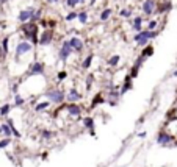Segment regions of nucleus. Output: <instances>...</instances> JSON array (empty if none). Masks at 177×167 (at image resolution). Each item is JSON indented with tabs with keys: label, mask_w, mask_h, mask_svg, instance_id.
I'll return each instance as SVG.
<instances>
[{
	"label": "nucleus",
	"mask_w": 177,
	"mask_h": 167,
	"mask_svg": "<svg viewBox=\"0 0 177 167\" xmlns=\"http://www.w3.org/2000/svg\"><path fill=\"white\" fill-rule=\"evenodd\" d=\"M20 31L24 35V38L30 41L35 47H38V33H39V23L35 22H25L20 25Z\"/></svg>",
	"instance_id": "f257e3e1"
},
{
	"label": "nucleus",
	"mask_w": 177,
	"mask_h": 167,
	"mask_svg": "<svg viewBox=\"0 0 177 167\" xmlns=\"http://www.w3.org/2000/svg\"><path fill=\"white\" fill-rule=\"evenodd\" d=\"M33 49H35V45H33L30 41H27V39L19 41V42H17V45H16L14 59H16V61H19L22 56H25L27 53H33Z\"/></svg>",
	"instance_id": "f03ea898"
},
{
	"label": "nucleus",
	"mask_w": 177,
	"mask_h": 167,
	"mask_svg": "<svg viewBox=\"0 0 177 167\" xmlns=\"http://www.w3.org/2000/svg\"><path fill=\"white\" fill-rule=\"evenodd\" d=\"M157 35H158V33H157V30H155V31H149V30L143 28L141 31H138V33L135 35L133 41L136 42V45L144 47V45H147V44H149V41H152Z\"/></svg>",
	"instance_id": "7ed1b4c3"
},
{
	"label": "nucleus",
	"mask_w": 177,
	"mask_h": 167,
	"mask_svg": "<svg viewBox=\"0 0 177 167\" xmlns=\"http://www.w3.org/2000/svg\"><path fill=\"white\" fill-rule=\"evenodd\" d=\"M45 72V64L42 61H35V63H30L28 66V70H27V77H42Z\"/></svg>",
	"instance_id": "20e7f679"
},
{
	"label": "nucleus",
	"mask_w": 177,
	"mask_h": 167,
	"mask_svg": "<svg viewBox=\"0 0 177 167\" xmlns=\"http://www.w3.org/2000/svg\"><path fill=\"white\" fill-rule=\"evenodd\" d=\"M45 95L49 97V102H50V103H61V102H64V99H66L64 91L60 89V88H55V89L47 91Z\"/></svg>",
	"instance_id": "39448f33"
},
{
	"label": "nucleus",
	"mask_w": 177,
	"mask_h": 167,
	"mask_svg": "<svg viewBox=\"0 0 177 167\" xmlns=\"http://www.w3.org/2000/svg\"><path fill=\"white\" fill-rule=\"evenodd\" d=\"M54 42V30L52 28H44L41 35L38 36V45L39 47H47Z\"/></svg>",
	"instance_id": "423d86ee"
},
{
	"label": "nucleus",
	"mask_w": 177,
	"mask_h": 167,
	"mask_svg": "<svg viewBox=\"0 0 177 167\" xmlns=\"http://www.w3.org/2000/svg\"><path fill=\"white\" fill-rule=\"evenodd\" d=\"M72 53H74V50H72V47L69 45V41H63L60 50H58V58H60V61L66 63Z\"/></svg>",
	"instance_id": "0eeeda50"
},
{
	"label": "nucleus",
	"mask_w": 177,
	"mask_h": 167,
	"mask_svg": "<svg viewBox=\"0 0 177 167\" xmlns=\"http://www.w3.org/2000/svg\"><path fill=\"white\" fill-rule=\"evenodd\" d=\"M67 41H69V45L72 47L74 53H82V52H83V49H85V42H83L82 38H79V36H72V38L67 39Z\"/></svg>",
	"instance_id": "6e6552de"
},
{
	"label": "nucleus",
	"mask_w": 177,
	"mask_h": 167,
	"mask_svg": "<svg viewBox=\"0 0 177 167\" xmlns=\"http://www.w3.org/2000/svg\"><path fill=\"white\" fill-rule=\"evenodd\" d=\"M33 13H35V8H33V6H28V8H24V10H20V11H19V14H17V20H19L20 23H25V22H30V19H32Z\"/></svg>",
	"instance_id": "1a4fd4ad"
},
{
	"label": "nucleus",
	"mask_w": 177,
	"mask_h": 167,
	"mask_svg": "<svg viewBox=\"0 0 177 167\" xmlns=\"http://www.w3.org/2000/svg\"><path fill=\"white\" fill-rule=\"evenodd\" d=\"M141 10H143V13L146 16H152L157 11V2H155V0H144Z\"/></svg>",
	"instance_id": "9d476101"
},
{
	"label": "nucleus",
	"mask_w": 177,
	"mask_h": 167,
	"mask_svg": "<svg viewBox=\"0 0 177 167\" xmlns=\"http://www.w3.org/2000/svg\"><path fill=\"white\" fill-rule=\"evenodd\" d=\"M66 111H67V114H69L71 117H74V119H79V117L82 116V108H80L77 103H69V105H66Z\"/></svg>",
	"instance_id": "9b49d317"
},
{
	"label": "nucleus",
	"mask_w": 177,
	"mask_h": 167,
	"mask_svg": "<svg viewBox=\"0 0 177 167\" xmlns=\"http://www.w3.org/2000/svg\"><path fill=\"white\" fill-rule=\"evenodd\" d=\"M66 99H67V102H71V103H77V102L82 99V94H80L77 89H69Z\"/></svg>",
	"instance_id": "f8f14e48"
},
{
	"label": "nucleus",
	"mask_w": 177,
	"mask_h": 167,
	"mask_svg": "<svg viewBox=\"0 0 177 167\" xmlns=\"http://www.w3.org/2000/svg\"><path fill=\"white\" fill-rule=\"evenodd\" d=\"M171 141H174V137L169 133H166V131H162L158 134V137H157V142H158V144H162V145H168Z\"/></svg>",
	"instance_id": "ddd939ff"
},
{
	"label": "nucleus",
	"mask_w": 177,
	"mask_h": 167,
	"mask_svg": "<svg viewBox=\"0 0 177 167\" xmlns=\"http://www.w3.org/2000/svg\"><path fill=\"white\" fill-rule=\"evenodd\" d=\"M132 77L130 75H125V78H124V83H122V86H121V91H119V94L121 95H124L127 91H130L132 89Z\"/></svg>",
	"instance_id": "4468645a"
},
{
	"label": "nucleus",
	"mask_w": 177,
	"mask_h": 167,
	"mask_svg": "<svg viewBox=\"0 0 177 167\" xmlns=\"http://www.w3.org/2000/svg\"><path fill=\"white\" fill-rule=\"evenodd\" d=\"M132 30H133L135 33H138V31L143 30V17H141V16L133 17V20H132Z\"/></svg>",
	"instance_id": "2eb2a0df"
},
{
	"label": "nucleus",
	"mask_w": 177,
	"mask_h": 167,
	"mask_svg": "<svg viewBox=\"0 0 177 167\" xmlns=\"http://www.w3.org/2000/svg\"><path fill=\"white\" fill-rule=\"evenodd\" d=\"M111 14H113V10L111 8H104L102 11H100V14H99V20L100 22H107L111 17Z\"/></svg>",
	"instance_id": "dca6fc26"
},
{
	"label": "nucleus",
	"mask_w": 177,
	"mask_h": 167,
	"mask_svg": "<svg viewBox=\"0 0 177 167\" xmlns=\"http://www.w3.org/2000/svg\"><path fill=\"white\" fill-rule=\"evenodd\" d=\"M171 8H172L171 2H169V0H166V2L157 3V11H155V13H168Z\"/></svg>",
	"instance_id": "f3484780"
},
{
	"label": "nucleus",
	"mask_w": 177,
	"mask_h": 167,
	"mask_svg": "<svg viewBox=\"0 0 177 167\" xmlns=\"http://www.w3.org/2000/svg\"><path fill=\"white\" fill-rule=\"evenodd\" d=\"M140 55H141L143 58H146V59H147L149 56H152V55H154V47H152V45H150V44H147V45H144V47H143V50H141V53H140Z\"/></svg>",
	"instance_id": "a211bd4d"
},
{
	"label": "nucleus",
	"mask_w": 177,
	"mask_h": 167,
	"mask_svg": "<svg viewBox=\"0 0 177 167\" xmlns=\"http://www.w3.org/2000/svg\"><path fill=\"white\" fill-rule=\"evenodd\" d=\"M93 59H94V53H89V55L83 59V63H82V69H83V70H88V69L91 67V64H93Z\"/></svg>",
	"instance_id": "6ab92c4d"
},
{
	"label": "nucleus",
	"mask_w": 177,
	"mask_h": 167,
	"mask_svg": "<svg viewBox=\"0 0 177 167\" xmlns=\"http://www.w3.org/2000/svg\"><path fill=\"white\" fill-rule=\"evenodd\" d=\"M88 11H79L77 13V20L82 23V25H86V23H88Z\"/></svg>",
	"instance_id": "aec40b11"
},
{
	"label": "nucleus",
	"mask_w": 177,
	"mask_h": 167,
	"mask_svg": "<svg viewBox=\"0 0 177 167\" xmlns=\"http://www.w3.org/2000/svg\"><path fill=\"white\" fill-rule=\"evenodd\" d=\"M104 102H105V99L102 97V92H99V94H96V97H94L93 102H91V108H96L97 105L104 103Z\"/></svg>",
	"instance_id": "412c9836"
},
{
	"label": "nucleus",
	"mask_w": 177,
	"mask_h": 167,
	"mask_svg": "<svg viewBox=\"0 0 177 167\" xmlns=\"http://www.w3.org/2000/svg\"><path fill=\"white\" fill-rule=\"evenodd\" d=\"M50 105H52V103H50L49 100H45V102H41V103H38L36 106H35V111L36 112H41V111H44V109H47Z\"/></svg>",
	"instance_id": "4be33fe9"
},
{
	"label": "nucleus",
	"mask_w": 177,
	"mask_h": 167,
	"mask_svg": "<svg viewBox=\"0 0 177 167\" xmlns=\"http://www.w3.org/2000/svg\"><path fill=\"white\" fill-rule=\"evenodd\" d=\"M10 111H11V105L10 103H5V105L0 106V116H2V117H8Z\"/></svg>",
	"instance_id": "5701e85b"
},
{
	"label": "nucleus",
	"mask_w": 177,
	"mask_h": 167,
	"mask_svg": "<svg viewBox=\"0 0 177 167\" xmlns=\"http://www.w3.org/2000/svg\"><path fill=\"white\" fill-rule=\"evenodd\" d=\"M0 45H2V49H3V53H5V56L10 53V49H8V45H10V38L8 36H5L3 39H2V44H0Z\"/></svg>",
	"instance_id": "b1692460"
},
{
	"label": "nucleus",
	"mask_w": 177,
	"mask_h": 167,
	"mask_svg": "<svg viewBox=\"0 0 177 167\" xmlns=\"http://www.w3.org/2000/svg\"><path fill=\"white\" fill-rule=\"evenodd\" d=\"M41 17H42V10H35V13H33V16H32L30 22H35V23H38V22L41 20Z\"/></svg>",
	"instance_id": "393cba45"
},
{
	"label": "nucleus",
	"mask_w": 177,
	"mask_h": 167,
	"mask_svg": "<svg viewBox=\"0 0 177 167\" xmlns=\"http://www.w3.org/2000/svg\"><path fill=\"white\" fill-rule=\"evenodd\" d=\"M83 125L93 131V130H94V120H93V117H85V119H83Z\"/></svg>",
	"instance_id": "a878e982"
},
{
	"label": "nucleus",
	"mask_w": 177,
	"mask_h": 167,
	"mask_svg": "<svg viewBox=\"0 0 177 167\" xmlns=\"http://www.w3.org/2000/svg\"><path fill=\"white\" fill-rule=\"evenodd\" d=\"M119 59H121L119 55H113V56L108 59V66H110V67H116V66L119 64Z\"/></svg>",
	"instance_id": "bb28decb"
},
{
	"label": "nucleus",
	"mask_w": 177,
	"mask_h": 167,
	"mask_svg": "<svg viewBox=\"0 0 177 167\" xmlns=\"http://www.w3.org/2000/svg\"><path fill=\"white\" fill-rule=\"evenodd\" d=\"M157 27H158V22L154 19V20H149L147 28H146V30H149V31H155V30H157Z\"/></svg>",
	"instance_id": "cd10ccee"
},
{
	"label": "nucleus",
	"mask_w": 177,
	"mask_h": 167,
	"mask_svg": "<svg viewBox=\"0 0 177 167\" xmlns=\"http://www.w3.org/2000/svg\"><path fill=\"white\" fill-rule=\"evenodd\" d=\"M24 103H25V100H24V97L19 95V92L14 94V106H22Z\"/></svg>",
	"instance_id": "c85d7f7f"
},
{
	"label": "nucleus",
	"mask_w": 177,
	"mask_h": 167,
	"mask_svg": "<svg viewBox=\"0 0 177 167\" xmlns=\"http://www.w3.org/2000/svg\"><path fill=\"white\" fill-rule=\"evenodd\" d=\"M119 16H121L122 19H129V17L132 16V10L124 8V10H121V11H119Z\"/></svg>",
	"instance_id": "c756f323"
},
{
	"label": "nucleus",
	"mask_w": 177,
	"mask_h": 167,
	"mask_svg": "<svg viewBox=\"0 0 177 167\" xmlns=\"http://www.w3.org/2000/svg\"><path fill=\"white\" fill-rule=\"evenodd\" d=\"M2 133H3L5 136H8V137L13 134V133H11V128H10L8 124H2Z\"/></svg>",
	"instance_id": "7c9ffc66"
},
{
	"label": "nucleus",
	"mask_w": 177,
	"mask_h": 167,
	"mask_svg": "<svg viewBox=\"0 0 177 167\" xmlns=\"http://www.w3.org/2000/svg\"><path fill=\"white\" fill-rule=\"evenodd\" d=\"M75 19H77V11H72V13H69V14L64 17L66 22H72V20H75Z\"/></svg>",
	"instance_id": "2f4dec72"
},
{
	"label": "nucleus",
	"mask_w": 177,
	"mask_h": 167,
	"mask_svg": "<svg viewBox=\"0 0 177 167\" xmlns=\"http://www.w3.org/2000/svg\"><path fill=\"white\" fill-rule=\"evenodd\" d=\"M77 5H79V0H66V6L67 8H77Z\"/></svg>",
	"instance_id": "473e14b6"
},
{
	"label": "nucleus",
	"mask_w": 177,
	"mask_h": 167,
	"mask_svg": "<svg viewBox=\"0 0 177 167\" xmlns=\"http://www.w3.org/2000/svg\"><path fill=\"white\" fill-rule=\"evenodd\" d=\"M10 144H11V139H10V137H5V139L0 141V149H5V147H8Z\"/></svg>",
	"instance_id": "72a5a7b5"
},
{
	"label": "nucleus",
	"mask_w": 177,
	"mask_h": 167,
	"mask_svg": "<svg viewBox=\"0 0 177 167\" xmlns=\"http://www.w3.org/2000/svg\"><path fill=\"white\" fill-rule=\"evenodd\" d=\"M41 136H42V139H50V137L54 136V133L49 131V130H42V131H41Z\"/></svg>",
	"instance_id": "f704fd0d"
},
{
	"label": "nucleus",
	"mask_w": 177,
	"mask_h": 167,
	"mask_svg": "<svg viewBox=\"0 0 177 167\" xmlns=\"http://www.w3.org/2000/svg\"><path fill=\"white\" fill-rule=\"evenodd\" d=\"M57 78H58V81H64L67 78V72H66V70H61V72H58Z\"/></svg>",
	"instance_id": "c9c22d12"
},
{
	"label": "nucleus",
	"mask_w": 177,
	"mask_h": 167,
	"mask_svg": "<svg viewBox=\"0 0 177 167\" xmlns=\"http://www.w3.org/2000/svg\"><path fill=\"white\" fill-rule=\"evenodd\" d=\"M93 81H94V77H93V75H88V77H86V88H88V89L91 88Z\"/></svg>",
	"instance_id": "e433bc0d"
},
{
	"label": "nucleus",
	"mask_w": 177,
	"mask_h": 167,
	"mask_svg": "<svg viewBox=\"0 0 177 167\" xmlns=\"http://www.w3.org/2000/svg\"><path fill=\"white\" fill-rule=\"evenodd\" d=\"M5 58V53H3V49H2V45H0V61H2Z\"/></svg>",
	"instance_id": "4c0bfd02"
},
{
	"label": "nucleus",
	"mask_w": 177,
	"mask_h": 167,
	"mask_svg": "<svg viewBox=\"0 0 177 167\" xmlns=\"http://www.w3.org/2000/svg\"><path fill=\"white\" fill-rule=\"evenodd\" d=\"M45 2H47V3H50V5H54V3H58L60 0H45Z\"/></svg>",
	"instance_id": "58836bf2"
},
{
	"label": "nucleus",
	"mask_w": 177,
	"mask_h": 167,
	"mask_svg": "<svg viewBox=\"0 0 177 167\" xmlns=\"http://www.w3.org/2000/svg\"><path fill=\"white\" fill-rule=\"evenodd\" d=\"M96 2H97V0H89V3H88V5H91V6H94V5H96Z\"/></svg>",
	"instance_id": "ea45409f"
},
{
	"label": "nucleus",
	"mask_w": 177,
	"mask_h": 167,
	"mask_svg": "<svg viewBox=\"0 0 177 167\" xmlns=\"http://www.w3.org/2000/svg\"><path fill=\"white\" fill-rule=\"evenodd\" d=\"M6 2H8V0H0V5H5Z\"/></svg>",
	"instance_id": "a19ab883"
},
{
	"label": "nucleus",
	"mask_w": 177,
	"mask_h": 167,
	"mask_svg": "<svg viewBox=\"0 0 177 167\" xmlns=\"http://www.w3.org/2000/svg\"><path fill=\"white\" fill-rule=\"evenodd\" d=\"M85 2H86V0H79V5H83Z\"/></svg>",
	"instance_id": "79ce46f5"
},
{
	"label": "nucleus",
	"mask_w": 177,
	"mask_h": 167,
	"mask_svg": "<svg viewBox=\"0 0 177 167\" xmlns=\"http://www.w3.org/2000/svg\"><path fill=\"white\" fill-rule=\"evenodd\" d=\"M172 75H174V77H177V70H175V72H174V74H172Z\"/></svg>",
	"instance_id": "37998d69"
},
{
	"label": "nucleus",
	"mask_w": 177,
	"mask_h": 167,
	"mask_svg": "<svg viewBox=\"0 0 177 167\" xmlns=\"http://www.w3.org/2000/svg\"><path fill=\"white\" fill-rule=\"evenodd\" d=\"M0 134H2V125H0Z\"/></svg>",
	"instance_id": "c03bdc74"
},
{
	"label": "nucleus",
	"mask_w": 177,
	"mask_h": 167,
	"mask_svg": "<svg viewBox=\"0 0 177 167\" xmlns=\"http://www.w3.org/2000/svg\"><path fill=\"white\" fill-rule=\"evenodd\" d=\"M0 39H2V36H0Z\"/></svg>",
	"instance_id": "a18cd8bd"
}]
</instances>
